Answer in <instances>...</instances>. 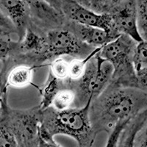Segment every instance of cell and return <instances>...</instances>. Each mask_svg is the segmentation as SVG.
<instances>
[{"instance_id": "6da1fadb", "label": "cell", "mask_w": 147, "mask_h": 147, "mask_svg": "<svg viewBox=\"0 0 147 147\" xmlns=\"http://www.w3.org/2000/svg\"><path fill=\"white\" fill-rule=\"evenodd\" d=\"M147 110V94L136 88L111 82L91 101L89 119L96 136L110 133L119 123L127 122Z\"/></svg>"}, {"instance_id": "7a4b0ae2", "label": "cell", "mask_w": 147, "mask_h": 147, "mask_svg": "<svg viewBox=\"0 0 147 147\" xmlns=\"http://www.w3.org/2000/svg\"><path fill=\"white\" fill-rule=\"evenodd\" d=\"M90 104L81 108L63 111H57L51 107L40 110V136L54 138L55 136L63 135L75 140L77 147H93L97 136L89 119Z\"/></svg>"}, {"instance_id": "3957f363", "label": "cell", "mask_w": 147, "mask_h": 147, "mask_svg": "<svg viewBox=\"0 0 147 147\" xmlns=\"http://www.w3.org/2000/svg\"><path fill=\"white\" fill-rule=\"evenodd\" d=\"M40 113L38 105L13 109L5 99L0 115V147H36Z\"/></svg>"}, {"instance_id": "277c9868", "label": "cell", "mask_w": 147, "mask_h": 147, "mask_svg": "<svg viewBox=\"0 0 147 147\" xmlns=\"http://www.w3.org/2000/svg\"><path fill=\"white\" fill-rule=\"evenodd\" d=\"M138 42L121 35L102 47L99 55L113 67L112 82L123 87L137 88V74L134 66V53Z\"/></svg>"}, {"instance_id": "5b68a950", "label": "cell", "mask_w": 147, "mask_h": 147, "mask_svg": "<svg viewBox=\"0 0 147 147\" xmlns=\"http://www.w3.org/2000/svg\"><path fill=\"white\" fill-rule=\"evenodd\" d=\"M99 53L88 60L85 73L79 80L70 81L71 88L76 94L75 108H81L91 102L112 82V65Z\"/></svg>"}, {"instance_id": "8992f818", "label": "cell", "mask_w": 147, "mask_h": 147, "mask_svg": "<svg viewBox=\"0 0 147 147\" xmlns=\"http://www.w3.org/2000/svg\"><path fill=\"white\" fill-rule=\"evenodd\" d=\"M46 42L49 63L60 57L86 58L98 49L82 43L65 28L49 32L46 35Z\"/></svg>"}, {"instance_id": "52a82bcc", "label": "cell", "mask_w": 147, "mask_h": 147, "mask_svg": "<svg viewBox=\"0 0 147 147\" xmlns=\"http://www.w3.org/2000/svg\"><path fill=\"white\" fill-rule=\"evenodd\" d=\"M27 3L30 14L29 28L40 33L47 35L52 30L64 28L69 21L49 1L27 0Z\"/></svg>"}, {"instance_id": "ba28073f", "label": "cell", "mask_w": 147, "mask_h": 147, "mask_svg": "<svg viewBox=\"0 0 147 147\" xmlns=\"http://www.w3.org/2000/svg\"><path fill=\"white\" fill-rule=\"evenodd\" d=\"M49 2L61 11L67 20L82 25L102 29L111 34V20L108 16L98 15L84 7L78 1L49 0Z\"/></svg>"}, {"instance_id": "9c48e42d", "label": "cell", "mask_w": 147, "mask_h": 147, "mask_svg": "<svg viewBox=\"0 0 147 147\" xmlns=\"http://www.w3.org/2000/svg\"><path fill=\"white\" fill-rule=\"evenodd\" d=\"M111 34L115 38L124 35L136 42L142 41L137 26V2L135 0H120L117 9L110 16Z\"/></svg>"}, {"instance_id": "30bf717a", "label": "cell", "mask_w": 147, "mask_h": 147, "mask_svg": "<svg viewBox=\"0 0 147 147\" xmlns=\"http://www.w3.org/2000/svg\"><path fill=\"white\" fill-rule=\"evenodd\" d=\"M0 9L7 17L20 40L30 26V9L24 0H0Z\"/></svg>"}, {"instance_id": "8fae6325", "label": "cell", "mask_w": 147, "mask_h": 147, "mask_svg": "<svg viewBox=\"0 0 147 147\" xmlns=\"http://www.w3.org/2000/svg\"><path fill=\"white\" fill-rule=\"evenodd\" d=\"M65 29L70 31L84 44L94 48H99L115 40L110 32L100 28L85 26L68 21Z\"/></svg>"}, {"instance_id": "7c38bea8", "label": "cell", "mask_w": 147, "mask_h": 147, "mask_svg": "<svg viewBox=\"0 0 147 147\" xmlns=\"http://www.w3.org/2000/svg\"><path fill=\"white\" fill-rule=\"evenodd\" d=\"M2 66L6 69V82L7 87L13 88H24L33 85V73L35 68L30 65L18 64L9 65L7 63H2Z\"/></svg>"}, {"instance_id": "4fadbf2b", "label": "cell", "mask_w": 147, "mask_h": 147, "mask_svg": "<svg viewBox=\"0 0 147 147\" xmlns=\"http://www.w3.org/2000/svg\"><path fill=\"white\" fill-rule=\"evenodd\" d=\"M146 121L147 110H146L132 119L126 125L114 147H134L136 136Z\"/></svg>"}, {"instance_id": "5bb4252c", "label": "cell", "mask_w": 147, "mask_h": 147, "mask_svg": "<svg viewBox=\"0 0 147 147\" xmlns=\"http://www.w3.org/2000/svg\"><path fill=\"white\" fill-rule=\"evenodd\" d=\"M76 94L71 88L70 81L63 82V87L55 94L50 107L57 111H63L71 108H75Z\"/></svg>"}, {"instance_id": "9a60e30c", "label": "cell", "mask_w": 147, "mask_h": 147, "mask_svg": "<svg viewBox=\"0 0 147 147\" xmlns=\"http://www.w3.org/2000/svg\"><path fill=\"white\" fill-rule=\"evenodd\" d=\"M82 5L100 16H110L116 10L120 0H80Z\"/></svg>"}, {"instance_id": "2e32d148", "label": "cell", "mask_w": 147, "mask_h": 147, "mask_svg": "<svg viewBox=\"0 0 147 147\" xmlns=\"http://www.w3.org/2000/svg\"><path fill=\"white\" fill-rule=\"evenodd\" d=\"M71 58V57H60L51 61L47 65L49 67V74L61 82L69 81V69Z\"/></svg>"}, {"instance_id": "e0dca14e", "label": "cell", "mask_w": 147, "mask_h": 147, "mask_svg": "<svg viewBox=\"0 0 147 147\" xmlns=\"http://www.w3.org/2000/svg\"><path fill=\"white\" fill-rule=\"evenodd\" d=\"M11 33L0 28V61L4 62L10 57L16 47V41L10 37Z\"/></svg>"}, {"instance_id": "ac0fdd59", "label": "cell", "mask_w": 147, "mask_h": 147, "mask_svg": "<svg viewBox=\"0 0 147 147\" xmlns=\"http://www.w3.org/2000/svg\"><path fill=\"white\" fill-rule=\"evenodd\" d=\"M137 2V26L139 35L143 40H147V0Z\"/></svg>"}, {"instance_id": "d6986e66", "label": "cell", "mask_w": 147, "mask_h": 147, "mask_svg": "<svg viewBox=\"0 0 147 147\" xmlns=\"http://www.w3.org/2000/svg\"><path fill=\"white\" fill-rule=\"evenodd\" d=\"M133 62L136 72L147 69V40H142L137 44Z\"/></svg>"}, {"instance_id": "ffe728a7", "label": "cell", "mask_w": 147, "mask_h": 147, "mask_svg": "<svg viewBox=\"0 0 147 147\" xmlns=\"http://www.w3.org/2000/svg\"><path fill=\"white\" fill-rule=\"evenodd\" d=\"M7 71L4 66L0 69V115L2 114L3 105L5 99H7V89L8 87L6 82Z\"/></svg>"}, {"instance_id": "44dd1931", "label": "cell", "mask_w": 147, "mask_h": 147, "mask_svg": "<svg viewBox=\"0 0 147 147\" xmlns=\"http://www.w3.org/2000/svg\"><path fill=\"white\" fill-rule=\"evenodd\" d=\"M129 121L121 122V123H119V124H118L117 125L115 126V128L108 134V138H107V143H106V145L105 147L115 146V144L117 142L118 139H119L122 130L124 129V127H126V125H127Z\"/></svg>"}, {"instance_id": "7402d4cb", "label": "cell", "mask_w": 147, "mask_h": 147, "mask_svg": "<svg viewBox=\"0 0 147 147\" xmlns=\"http://www.w3.org/2000/svg\"><path fill=\"white\" fill-rule=\"evenodd\" d=\"M134 147H147V121L137 134Z\"/></svg>"}, {"instance_id": "603a6c76", "label": "cell", "mask_w": 147, "mask_h": 147, "mask_svg": "<svg viewBox=\"0 0 147 147\" xmlns=\"http://www.w3.org/2000/svg\"><path fill=\"white\" fill-rule=\"evenodd\" d=\"M137 74V88L147 94V69L136 72Z\"/></svg>"}, {"instance_id": "cb8c5ba5", "label": "cell", "mask_w": 147, "mask_h": 147, "mask_svg": "<svg viewBox=\"0 0 147 147\" xmlns=\"http://www.w3.org/2000/svg\"><path fill=\"white\" fill-rule=\"evenodd\" d=\"M0 28L7 30L11 34L16 33L13 26L1 9H0Z\"/></svg>"}, {"instance_id": "d4e9b609", "label": "cell", "mask_w": 147, "mask_h": 147, "mask_svg": "<svg viewBox=\"0 0 147 147\" xmlns=\"http://www.w3.org/2000/svg\"><path fill=\"white\" fill-rule=\"evenodd\" d=\"M36 147H62L55 141V138H44L38 136Z\"/></svg>"}]
</instances>
